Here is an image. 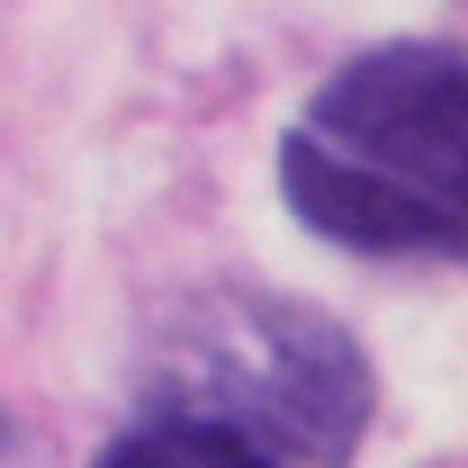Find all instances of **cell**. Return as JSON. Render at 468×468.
<instances>
[{
	"instance_id": "1",
	"label": "cell",
	"mask_w": 468,
	"mask_h": 468,
	"mask_svg": "<svg viewBox=\"0 0 468 468\" xmlns=\"http://www.w3.org/2000/svg\"><path fill=\"white\" fill-rule=\"evenodd\" d=\"M306 226L369 261H460L468 243V63L460 46L351 55L280 144Z\"/></svg>"
},
{
	"instance_id": "2",
	"label": "cell",
	"mask_w": 468,
	"mask_h": 468,
	"mask_svg": "<svg viewBox=\"0 0 468 468\" xmlns=\"http://www.w3.org/2000/svg\"><path fill=\"white\" fill-rule=\"evenodd\" d=\"M154 406L207 414L280 468H343L369 432V360L343 324L280 289H198L154 334Z\"/></svg>"
},
{
	"instance_id": "3",
	"label": "cell",
	"mask_w": 468,
	"mask_h": 468,
	"mask_svg": "<svg viewBox=\"0 0 468 468\" xmlns=\"http://www.w3.org/2000/svg\"><path fill=\"white\" fill-rule=\"evenodd\" d=\"M100 468H280L271 451H252L243 432L207 423V414H180V406H154L135 432H117Z\"/></svg>"
}]
</instances>
